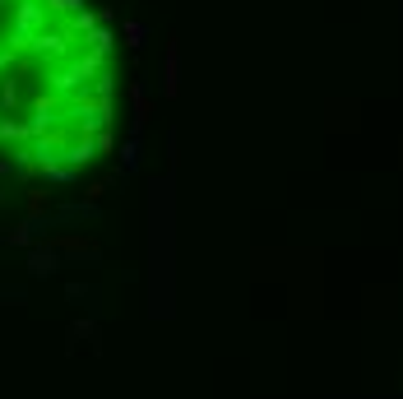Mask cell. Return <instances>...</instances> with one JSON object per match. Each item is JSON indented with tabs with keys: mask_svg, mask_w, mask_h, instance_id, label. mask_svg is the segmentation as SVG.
<instances>
[{
	"mask_svg": "<svg viewBox=\"0 0 403 399\" xmlns=\"http://www.w3.org/2000/svg\"><path fill=\"white\" fill-rule=\"evenodd\" d=\"M56 251H75V256H97V246H93V241H79V237H60V241H56Z\"/></svg>",
	"mask_w": 403,
	"mask_h": 399,
	"instance_id": "6da1fadb",
	"label": "cell"
},
{
	"mask_svg": "<svg viewBox=\"0 0 403 399\" xmlns=\"http://www.w3.org/2000/svg\"><path fill=\"white\" fill-rule=\"evenodd\" d=\"M33 269H38V274H51V269H56V256H51V251H38V256H33Z\"/></svg>",
	"mask_w": 403,
	"mask_h": 399,
	"instance_id": "7a4b0ae2",
	"label": "cell"
},
{
	"mask_svg": "<svg viewBox=\"0 0 403 399\" xmlns=\"http://www.w3.org/2000/svg\"><path fill=\"white\" fill-rule=\"evenodd\" d=\"M47 191H33V195H28V214H42V209H47Z\"/></svg>",
	"mask_w": 403,
	"mask_h": 399,
	"instance_id": "3957f363",
	"label": "cell"
}]
</instances>
